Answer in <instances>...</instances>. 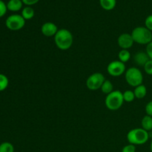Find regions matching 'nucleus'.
<instances>
[{
    "instance_id": "obj_13",
    "label": "nucleus",
    "mask_w": 152,
    "mask_h": 152,
    "mask_svg": "<svg viewBox=\"0 0 152 152\" xmlns=\"http://www.w3.org/2000/svg\"><path fill=\"white\" fill-rule=\"evenodd\" d=\"M134 93L135 97L137 99H143L147 94L146 86H144L143 84L137 86L134 90Z\"/></svg>"
},
{
    "instance_id": "obj_20",
    "label": "nucleus",
    "mask_w": 152,
    "mask_h": 152,
    "mask_svg": "<svg viewBox=\"0 0 152 152\" xmlns=\"http://www.w3.org/2000/svg\"><path fill=\"white\" fill-rule=\"evenodd\" d=\"M123 99H124V102H132L135 99V95L134 93V91L127 90L123 93Z\"/></svg>"
},
{
    "instance_id": "obj_24",
    "label": "nucleus",
    "mask_w": 152,
    "mask_h": 152,
    "mask_svg": "<svg viewBox=\"0 0 152 152\" xmlns=\"http://www.w3.org/2000/svg\"><path fill=\"white\" fill-rule=\"evenodd\" d=\"M145 27L152 32V14L147 16L145 19Z\"/></svg>"
},
{
    "instance_id": "obj_9",
    "label": "nucleus",
    "mask_w": 152,
    "mask_h": 152,
    "mask_svg": "<svg viewBox=\"0 0 152 152\" xmlns=\"http://www.w3.org/2000/svg\"><path fill=\"white\" fill-rule=\"evenodd\" d=\"M134 41L133 39L132 34H128V33H124L119 36L117 39V44L120 46L121 49L124 50H129V48L133 46Z\"/></svg>"
},
{
    "instance_id": "obj_10",
    "label": "nucleus",
    "mask_w": 152,
    "mask_h": 152,
    "mask_svg": "<svg viewBox=\"0 0 152 152\" xmlns=\"http://www.w3.org/2000/svg\"><path fill=\"white\" fill-rule=\"evenodd\" d=\"M57 26L55 23L51 22H45L41 27V32L45 37H54L58 32Z\"/></svg>"
},
{
    "instance_id": "obj_22",
    "label": "nucleus",
    "mask_w": 152,
    "mask_h": 152,
    "mask_svg": "<svg viewBox=\"0 0 152 152\" xmlns=\"http://www.w3.org/2000/svg\"><path fill=\"white\" fill-rule=\"evenodd\" d=\"M144 71L148 75H152V60L149 59L143 66Z\"/></svg>"
},
{
    "instance_id": "obj_4",
    "label": "nucleus",
    "mask_w": 152,
    "mask_h": 152,
    "mask_svg": "<svg viewBox=\"0 0 152 152\" xmlns=\"http://www.w3.org/2000/svg\"><path fill=\"white\" fill-rule=\"evenodd\" d=\"M123 92L120 91H113L111 93L108 94L105 97V104L108 109L111 111H117L120 109L123 105Z\"/></svg>"
},
{
    "instance_id": "obj_26",
    "label": "nucleus",
    "mask_w": 152,
    "mask_h": 152,
    "mask_svg": "<svg viewBox=\"0 0 152 152\" xmlns=\"http://www.w3.org/2000/svg\"><path fill=\"white\" fill-rule=\"evenodd\" d=\"M145 111L147 115L152 117V100L148 102V103L146 104L145 108Z\"/></svg>"
},
{
    "instance_id": "obj_25",
    "label": "nucleus",
    "mask_w": 152,
    "mask_h": 152,
    "mask_svg": "<svg viewBox=\"0 0 152 152\" xmlns=\"http://www.w3.org/2000/svg\"><path fill=\"white\" fill-rule=\"evenodd\" d=\"M122 152H136V146L129 143V145L123 147Z\"/></svg>"
},
{
    "instance_id": "obj_1",
    "label": "nucleus",
    "mask_w": 152,
    "mask_h": 152,
    "mask_svg": "<svg viewBox=\"0 0 152 152\" xmlns=\"http://www.w3.org/2000/svg\"><path fill=\"white\" fill-rule=\"evenodd\" d=\"M54 42L58 48L62 50H67L72 46L74 37L69 30L61 28L54 36Z\"/></svg>"
},
{
    "instance_id": "obj_3",
    "label": "nucleus",
    "mask_w": 152,
    "mask_h": 152,
    "mask_svg": "<svg viewBox=\"0 0 152 152\" xmlns=\"http://www.w3.org/2000/svg\"><path fill=\"white\" fill-rule=\"evenodd\" d=\"M132 36L134 42L140 45H148L152 42V32L147 28L139 26L134 28Z\"/></svg>"
},
{
    "instance_id": "obj_19",
    "label": "nucleus",
    "mask_w": 152,
    "mask_h": 152,
    "mask_svg": "<svg viewBox=\"0 0 152 152\" xmlns=\"http://www.w3.org/2000/svg\"><path fill=\"white\" fill-rule=\"evenodd\" d=\"M9 85V80L6 75L0 74V92L5 90Z\"/></svg>"
},
{
    "instance_id": "obj_18",
    "label": "nucleus",
    "mask_w": 152,
    "mask_h": 152,
    "mask_svg": "<svg viewBox=\"0 0 152 152\" xmlns=\"http://www.w3.org/2000/svg\"><path fill=\"white\" fill-rule=\"evenodd\" d=\"M118 58L120 62H123V63H126L131 58L130 52L129 51V50L121 49V50L118 53Z\"/></svg>"
},
{
    "instance_id": "obj_28",
    "label": "nucleus",
    "mask_w": 152,
    "mask_h": 152,
    "mask_svg": "<svg viewBox=\"0 0 152 152\" xmlns=\"http://www.w3.org/2000/svg\"><path fill=\"white\" fill-rule=\"evenodd\" d=\"M24 4L27 6H32L39 2V0H22Z\"/></svg>"
},
{
    "instance_id": "obj_11",
    "label": "nucleus",
    "mask_w": 152,
    "mask_h": 152,
    "mask_svg": "<svg viewBox=\"0 0 152 152\" xmlns=\"http://www.w3.org/2000/svg\"><path fill=\"white\" fill-rule=\"evenodd\" d=\"M149 57H148V54L146 52L144 51H139L134 55V61L135 63L139 66H142L146 64V62L149 60Z\"/></svg>"
},
{
    "instance_id": "obj_17",
    "label": "nucleus",
    "mask_w": 152,
    "mask_h": 152,
    "mask_svg": "<svg viewBox=\"0 0 152 152\" xmlns=\"http://www.w3.org/2000/svg\"><path fill=\"white\" fill-rule=\"evenodd\" d=\"M101 91L103 94L108 95L110 93L113 91V89H114V86L111 83V82L108 80H105V82L103 83V84L101 86Z\"/></svg>"
},
{
    "instance_id": "obj_8",
    "label": "nucleus",
    "mask_w": 152,
    "mask_h": 152,
    "mask_svg": "<svg viewBox=\"0 0 152 152\" xmlns=\"http://www.w3.org/2000/svg\"><path fill=\"white\" fill-rule=\"evenodd\" d=\"M126 65L125 63L120 60L112 61L107 66V71L108 74L114 77H120L126 72Z\"/></svg>"
},
{
    "instance_id": "obj_16",
    "label": "nucleus",
    "mask_w": 152,
    "mask_h": 152,
    "mask_svg": "<svg viewBox=\"0 0 152 152\" xmlns=\"http://www.w3.org/2000/svg\"><path fill=\"white\" fill-rule=\"evenodd\" d=\"M141 126H142V129L148 132L152 131V117L147 114L144 116L143 118L141 120Z\"/></svg>"
},
{
    "instance_id": "obj_21",
    "label": "nucleus",
    "mask_w": 152,
    "mask_h": 152,
    "mask_svg": "<svg viewBox=\"0 0 152 152\" xmlns=\"http://www.w3.org/2000/svg\"><path fill=\"white\" fill-rule=\"evenodd\" d=\"M0 152H14V147L10 142H4L0 144Z\"/></svg>"
},
{
    "instance_id": "obj_2",
    "label": "nucleus",
    "mask_w": 152,
    "mask_h": 152,
    "mask_svg": "<svg viewBox=\"0 0 152 152\" xmlns=\"http://www.w3.org/2000/svg\"><path fill=\"white\" fill-rule=\"evenodd\" d=\"M148 139H149L148 132L142 128L132 129L127 134V140L132 145H143L148 142Z\"/></svg>"
},
{
    "instance_id": "obj_15",
    "label": "nucleus",
    "mask_w": 152,
    "mask_h": 152,
    "mask_svg": "<svg viewBox=\"0 0 152 152\" xmlns=\"http://www.w3.org/2000/svg\"><path fill=\"white\" fill-rule=\"evenodd\" d=\"M21 15L25 20H30L34 18V15H35V11L31 6H26L22 8Z\"/></svg>"
},
{
    "instance_id": "obj_14",
    "label": "nucleus",
    "mask_w": 152,
    "mask_h": 152,
    "mask_svg": "<svg viewBox=\"0 0 152 152\" xmlns=\"http://www.w3.org/2000/svg\"><path fill=\"white\" fill-rule=\"evenodd\" d=\"M101 7L105 10H112L117 4V0H99Z\"/></svg>"
},
{
    "instance_id": "obj_5",
    "label": "nucleus",
    "mask_w": 152,
    "mask_h": 152,
    "mask_svg": "<svg viewBox=\"0 0 152 152\" xmlns=\"http://www.w3.org/2000/svg\"><path fill=\"white\" fill-rule=\"evenodd\" d=\"M125 78L129 86L134 88L142 84L143 82V75L142 72L136 67H132L126 70L125 72Z\"/></svg>"
},
{
    "instance_id": "obj_7",
    "label": "nucleus",
    "mask_w": 152,
    "mask_h": 152,
    "mask_svg": "<svg viewBox=\"0 0 152 152\" xmlns=\"http://www.w3.org/2000/svg\"><path fill=\"white\" fill-rule=\"evenodd\" d=\"M105 78L101 73H94L88 77L86 80V87L91 91H97L101 88V86L105 82Z\"/></svg>"
},
{
    "instance_id": "obj_29",
    "label": "nucleus",
    "mask_w": 152,
    "mask_h": 152,
    "mask_svg": "<svg viewBox=\"0 0 152 152\" xmlns=\"http://www.w3.org/2000/svg\"><path fill=\"white\" fill-rule=\"evenodd\" d=\"M150 150H151V151L152 152V139L151 141V143H150Z\"/></svg>"
},
{
    "instance_id": "obj_12",
    "label": "nucleus",
    "mask_w": 152,
    "mask_h": 152,
    "mask_svg": "<svg viewBox=\"0 0 152 152\" xmlns=\"http://www.w3.org/2000/svg\"><path fill=\"white\" fill-rule=\"evenodd\" d=\"M6 4L8 10L12 12H17L22 9L23 2L22 0H9Z\"/></svg>"
},
{
    "instance_id": "obj_23",
    "label": "nucleus",
    "mask_w": 152,
    "mask_h": 152,
    "mask_svg": "<svg viewBox=\"0 0 152 152\" xmlns=\"http://www.w3.org/2000/svg\"><path fill=\"white\" fill-rule=\"evenodd\" d=\"M7 10V4L2 0H0V18L2 17V16H4L6 14Z\"/></svg>"
},
{
    "instance_id": "obj_6",
    "label": "nucleus",
    "mask_w": 152,
    "mask_h": 152,
    "mask_svg": "<svg viewBox=\"0 0 152 152\" xmlns=\"http://www.w3.org/2000/svg\"><path fill=\"white\" fill-rule=\"evenodd\" d=\"M25 21L22 15L12 14L6 19L5 25L10 31H17L24 28Z\"/></svg>"
},
{
    "instance_id": "obj_27",
    "label": "nucleus",
    "mask_w": 152,
    "mask_h": 152,
    "mask_svg": "<svg viewBox=\"0 0 152 152\" xmlns=\"http://www.w3.org/2000/svg\"><path fill=\"white\" fill-rule=\"evenodd\" d=\"M145 52L148 54V57H149L150 59L152 60V42L146 45V49H145Z\"/></svg>"
}]
</instances>
